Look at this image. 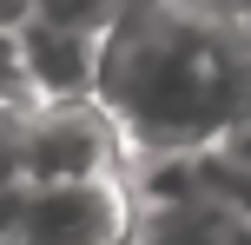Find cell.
I'll return each mask as SVG.
<instances>
[{
	"label": "cell",
	"mask_w": 251,
	"mask_h": 245,
	"mask_svg": "<svg viewBox=\"0 0 251 245\" xmlns=\"http://www.w3.org/2000/svg\"><path fill=\"white\" fill-rule=\"evenodd\" d=\"M26 7H33V0H0V27H13V20H20Z\"/></svg>",
	"instance_id": "9c48e42d"
},
{
	"label": "cell",
	"mask_w": 251,
	"mask_h": 245,
	"mask_svg": "<svg viewBox=\"0 0 251 245\" xmlns=\"http://www.w3.org/2000/svg\"><path fill=\"white\" fill-rule=\"evenodd\" d=\"M139 245H245V219L199 192L185 206H152L139 225Z\"/></svg>",
	"instance_id": "5b68a950"
},
{
	"label": "cell",
	"mask_w": 251,
	"mask_h": 245,
	"mask_svg": "<svg viewBox=\"0 0 251 245\" xmlns=\"http://www.w3.org/2000/svg\"><path fill=\"white\" fill-rule=\"evenodd\" d=\"M126 239V199L113 179H47L20 186L7 245H119Z\"/></svg>",
	"instance_id": "7a4b0ae2"
},
{
	"label": "cell",
	"mask_w": 251,
	"mask_h": 245,
	"mask_svg": "<svg viewBox=\"0 0 251 245\" xmlns=\"http://www.w3.org/2000/svg\"><path fill=\"white\" fill-rule=\"evenodd\" d=\"M26 73H20V47H13V27H0V100H20Z\"/></svg>",
	"instance_id": "8992f818"
},
{
	"label": "cell",
	"mask_w": 251,
	"mask_h": 245,
	"mask_svg": "<svg viewBox=\"0 0 251 245\" xmlns=\"http://www.w3.org/2000/svg\"><path fill=\"white\" fill-rule=\"evenodd\" d=\"M13 206H20V186H0V245H7V225H13Z\"/></svg>",
	"instance_id": "52a82bcc"
},
{
	"label": "cell",
	"mask_w": 251,
	"mask_h": 245,
	"mask_svg": "<svg viewBox=\"0 0 251 245\" xmlns=\"http://www.w3.org/2000/svg\"><path fill=\"white\" fill-rule=\"evenodd\" d=\"M113 139L93 113H79V100H60L53 113L20 126V186H47V179H100Z\"/></svg>",
	"instance_id": "3957f363"
},
{
	"label": "cell",
	"mask_w": 251,
	"mask_h": 245,
	"mask_svg": "<svg viewBox=\"0 0 251 245\" xmlns=\"http://www.w3.org/2000/svg\"><path fill=\"white\" fill-rule=\"evenodd\" d=\"M225 146H231V153H245V159H251V119H245V126H231V139H225Z\"/></svg>",
	"instance_id": "ba28073f"
},
{
	"label": "cell",
	"mask_w": 251,
	"mask_h": 245,
	"mask_svg": "<svg viewBox=\"0 0 251 245\" xmlns=\"http://www.w3.org/2000/svg\"><path fill=\"white\" fill-rule=\"evenodd\" d=\"M13 47H20L26 86H40L47 100H86L93 80H100V33H86V27L20 13L13 20Z\"/></svg>",
	"instance_id": "277c9868"
},
{
	"label": "cell",
	"mask_w": 251,
	"mask_h": 245,
	"mask_svg": "<svg viewBox=\"0 0 251 245\" xmlns=\"http://www.w3.org/2000/svg\"><path fill=\"white\" fill-rule=\"evenodd\" d=\"M93 86L113 100L126 126L152 133V146H192L238 119L245 66L218 33L192 27L185 13H152L126 33H100Z\"/></svg>",
	"instance_id": "6da1fadb"
}]
</instances>
